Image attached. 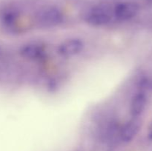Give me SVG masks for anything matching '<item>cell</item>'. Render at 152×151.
Returning a JSON list of instances; mask_svg holds the SVG:
<instances>
[{
  "label": "cell",
  "instance_id": "5b68a950",
  "mask_svg": "<svg viewBox=\"0 0 152 151\" xmlns=\"http://www.w3.org/2000/svg\"><path fill=\"white\" fill-rule=\"evenodd\" d=\"M141 121L139 118H133L123 126L120 131V140L124 143H129L137 136L141 129Z\"/></svg>",
  "mask_w": 152,
  "mask_h": 151
},
{
  "label": "cell",
  "instance_id": "52a82bcc",
  "mask_svg": "<svg viewBox=\"0 0 152 151\" xmlns=\"http://www.w3.org/2000/svg\"><path fill=\"white\" fill-rule=\"evenodd\" d=\"M20 53L24 58L29 60H40L45 54V50L38 44H28L21 48Z\"/></svg>",
  "mask_w": 152,
  "mask_h": 151
},
{
  "label": "cell",
  "instance_id": "6da1fadb",
  "mask_svg": "<svg viewBox=\"0 0 152 151\" xmlns=\"http://www.w3.org/2000/svg\"><path fill=\"white\" fill-rule=\"evenodd\" d=\"M36 19L37 24L41 27L53 28L63 22L64 13L59 7L50 6L40 10Z\"/></svg>",
  "mask_w": 152,
  "mask_h": 151
},
{
  "label": "cell",
  "instance_id": "3957f363",
  "mask_svg": "<svg viewBox=\"0 0 152 151\" xmlns=\"http://www.w3.org/2000/svg\"><path fill=\"white\" fill-rule=\"evenodd\" d=\"M113 16L119 21L126 22L134 19L140 12V6L134 1H121L113 9Z\"/></svg>",
  "mask_w": 152,
  "mask_h": 151
},
{
  "label": "cell",
  "instance_id": "7a4b0ae2",
  "mask_svg": "<svg viewBox=\"0 0 152 151\" xmlns=\"http://www.w3.org/2000/svg\"><path fill=\"white\" fill-rule=\"evenodd\" d=\"M113 17V11L105 5L92 7L85 16L86 22L94 27H102L108 25Z\"/></svg>",
  "mask_w": 152,
  "mask_h": 151
},
{
  "label": "cell",
  "instance_id": "9c48e42d",
  "mask_svg": "<svg viewBox=\"0 0 152 151\" xmlns=\"http://www.w3.org/2000/svg\"><path fill=\"white\" fill-rule=\"evenodd\" d=\"M146 1H148V2L149 3H152V0H146Z\"/></svg>",
  "mask_w": 152,
  "mask_h": 151
},
{
  "label": "cell",
  "instance_id": "8992f818",
  "mask_svg": "<svg viewBox=\"0 0 152 151\" xmlns=\"http://www.w3.org/2000/svg\"><path fill=\"white\" fill-rule=\"evenodd\" d=\"M148 105V97L144 92L140 91L132 97L129 106V111L133 118H137L142 115Z\"/></svg>",
  "mask_w": 152,
  "mask_h": 151
},
{
  "label": "cell",
  "instance_id": "ba28073f",
  "mask_svg": "<svg viewBox=\"0 0 152 151\" xmlns=\"http://www.w3.org/2000/svg\"><path fill=\"white\" fill-rule=\"evenodd\" d=\"M148 138H149L150 139H151L152 140V121L151 122V124H150L149 125V127H148Z\"/></svg>",
  "mask_w": 152,
  "mask_h": 151
},
{
  "label": "cell",
  "instance_id": "277c9868",
  "mask_svg": "<svg viewBox=\"0 0 152 151\" xmlns=\"http://www.w3.org/2000/svg\"><path fill=\"white\" fill-rule=\"evenodd\" d=\"M85 47L84 41L80 38H72L62 41L58 47V52L65 57H71L81 53Z\"/></svg>",
  "mask_w": 152,
  "mask_h": 151
}]
</instances>
